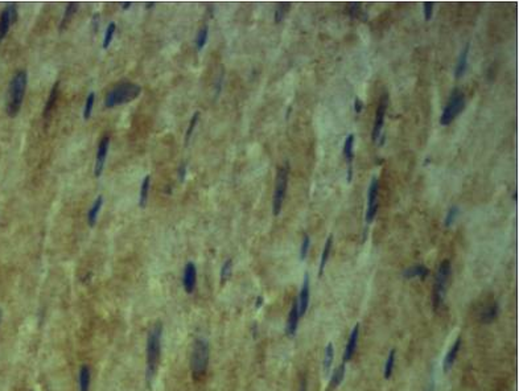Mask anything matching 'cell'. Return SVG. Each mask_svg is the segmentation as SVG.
<instances>
[{"label": "cell", "mask_w": 519, "mask_h": 391, "mask_svg": "<svg viewBox=\"0 0 519 391\" xmlns=\"http://www.w3.org/2000/svg\"><path fill=\"white\" fill-rule=\"evenodd\" d=\"M424 8V17H426V20L430 21L431 20V17H432V15H434V3H424L423 6Z\"/></svg>", "instance_id": "74e56055"}, {"label": "cell", "mask_w": 519, "mask_h": 391, "mask_svg": "<svg viewBox=\"0 0 519 391\" xmlns=\"http://www.w3.org/2000/svg\"><path fill=\"white\" fill-rule=\"evenodd\" d=\"M387 106H389V95L387 94H383V96L381 98L378 103V107H376V113H375V122H374V128H372V140L376 141L381 137V132H382L383 123H385V115H386Z\"/></svg>", "instance_id": "9c48e42d"}, {"label": "cell", "mask_w": 519, "mask_h": 391, "mask_svg": "<svg viewBox=\"0 0 519 391\" xmlns=\"http://www.w3.org/2000/svg\"><path fill=\"white\" fill-rule=\"evenodd\" d=\"M94 102H96V94L90 93L89 95H87V100H86V102H85V109H83V118H85L86 120L90 119V117H91Z\"/></svg>", "instance_id": "1f68e13d"}, {"label": "cell", "mask_w": 519, "mask_h": 391, "mask_svg": "<svg viewBox=\"0 0 519 391\" xmlns=\"http://www.w3.org/2000/svg\"><path fill=\"white\" fill-rule=\"evenodd\" d=\"M115 29H116L115 23H110L109 27L106 28V33H105V38H103V44H102V48L103 49H107L110 46V44H111V41H113V37H114V33H115Z\"/></svg>", "instance_id": "4dcf8cb0"}, {"label": "cell", "mask_w": 519, "mask_h": 391, "mask_svg": "<svg viewBox=\"0 0 519 391\" xmlns=\"http://www.w3.org/2000/svg\"><path fill=\"white\" fill-rule=\"evenodd\" d=\"M288 164L283 165L277 169L276 180H275V189H273V197H272V213L273 216H279L281 208H283L284 197L287 192L288 185Z\"/></svg>", "instance_id": "52a82bcc"}, {"label": "cell", "mask_w": 519, "mask_h": 391, "mask_svg": "<svg viewBox=\"0 0 519 391\" xmlns=\"http://www.w3.org/2000/svg\"><path fill=\"white\" fill-rule=\"evenodd\" d=\"M332 243H333V237L331 235V237L326 239V242H325V247H324V250H322L321 261H320V276L324 274L325 266H326V262H328V259H329V254H331Z\"/></svg>", "instance_id": "484cf974"}, {"label": "cell", "mask_w": 519, "mask_h": 391, "mask_svg": "<svg viewBox=\"0 0 519 391\" xmlns=\"http://www.w3.org/2000/svg\"><path fill=\"white\" fill-rule=\"evenodd\" d=\"M262 304H263V298H262V296H259V298L256 299L255 307L256 308H260V306H262Z\"/></svg>", "instance_id": "60d3db41"}, {"label": "cell", "mask_w": 519, "mask_h": 391, "mask_svg": "<svg viewBox=\"0 0 519 391\" xmlns=\"http://www.w3.org/2000/svg\"><path fill=\"white\" fill-rule=\"evenodd\" d=\"M378 193L379 182L376 177H372L367 192V209H366V222L371 223L378 212Z\"/></svg>", "instance_id": "ba28073f"}, {"label": "cell", "mask_w": 519, "mask_h": 391, "mask_svg": "<svg viewBox=\"0 0 519 391\" xmlns=\"http://www.w3.org/2000/svg\"><path fill=\"white\" fill-rule=\"evenodd\" d=\"M0 320H2V313H0Z\"/></svg>", "instance_id": "f6af8a7d"}, {"label": "cell", "mask_w": 519, "mask_h": 391, "mask_svg": "<svg viewBox=\"0 0 519 391\" xmlns=\"http://www.w3.org/2000/svg\"><path fill=\"white\" fill-rule=\"evenodd\" d=\"M16 19V6L15 4H8L7 7L4 8L3 12H2V15H0V41L7 36L11 24H14Z\"/></svg>", "instance_id": "30bf717a"}, {"label": "cell", "mask_w": 519, "mask_h": 391, "mask_svg": "<svg viewBox=\"0 0 519 391\" xmlns=\"http://www.w3.org/2000/svg\"><path fill=\"white\" fill-rule=\"evenodd\" d=\"M345 371H346V364H342L341 366L337 367L333 374H332V386L333 387H337L341 384V382L344 381V377H345Z\"/></svg>", "instance_id": "f546056e"}, {"label": "cell", "mask_w": 519, "mask_h": 391, "mask_svg": "<svg viewBox=\"0 0 519 391\" xmlns=\"http://www.w3.org/2000/svg\"><path fill=\"white\" fill-rule=\"evenodd\" d=\"M130 6H131V3H124V4H122V8H123V10H127V8L130 7Z\"/></svg>", "instance_id": "ee69618b"}, {"label": "cell", "mask_w": 519, "mask_h": 391, "mask_svg": "<svg viewBox=\"0 0 519 391\" xmlns=\"http://www.w3.org/2000/svg\"><path fill=\"white\" fill-rule=\"evenodd\" d=\"M344 156L348 163V182L352 181L353 176V158H354V135H348L344 144Z\"/></svg>", "instance_id": "5bb4252c"}, {"label": "cell", "mask_w": 519, "mask_h": 391, "mask_svg": "<svg viewBox=\"0 0 519 391\" xmlns=\"http://www.w3.org/2000/svg\"><path fill=\"white\" fill-rule=\"evenodd\" d=\"M77 6H78L77 3H69L68 6H66L65 14H64V17H62L61 23H60V27H58L60 32L65 31L66 29V27H68L70 20H72L73 16H74L75 11H77Z\"/></svg>", "instance_id": "cb8c5ba5"}, {"label": "cell", "mask_w": 519, "mask_h": 391, "mask_svg": "<svg viewBox=\"0 0 519 391\" xmlns=\"http://www.w3.org/2000/svg\"><path fill=\"white\" fill-rule=\"evenodd\" d=\"M359 340V324H355V326L353 328L350 336H349L348 344H346L345 352H344V364L349 362L352 360L353 356L355 353V349H357V345H358Z\"/></svg>", "instance_id": "4fadbf2b"}, {"label": "cell", "mask_w": 519, "mask_h": 391, "mask_svg": "<svg viewBox=\"0 0 519 391\" xmlns=\"http://www.w3.org/2000/svg\"><path fill=\"white\" fill-rule=\"evenodd\" d=\"M208 25H204V27L197 32V36H196V48H197V51H201V49L205 46L206 41H208Z\"/></svg>", "instance_id": "f1b7e54d"}, {"label": "cell", "mask_w": 519, "mask_h": 391, "mask_svg": "<svg viewBox=\"0 0 519 391\" xmlns=\"http://www.w3.org/2000/svg\"><path fill=\"white\" fill-rule=\"evenodd\" d=\"M161 338H163V325L160 323L155 324L147 336V369H146V379L148 383L156 375V370L160 364L161 358Z\"/></svg>", "instance_id": "6da1fadb"}, {"label": "cell", "mask_w": 519, "mask_h": 391, "mask_svg": "<svg viewBox=\"0 0 519 391\" xmlns=\"http://www.w3.org/2000/svg\"><path fill=\"white\" fill-rule=\"evenodd\" d=\"M58 89H60V81H57V82L53 85V87H52V90H51V93H49L48 101H46V105H45V109H44L45 119H48V117L51 115L52 110L55 109L56 103H57L58 94H60V90Z\"/></svg>", "instance_id": "d6986e66"}, {"label": "cell", "mask_w": 519, "mask_h": 391, "mask_svg": "<svg viewBox=\"0 0 519 391\" xmlns=\"http://www.w3.org/2000/svg\"><path fill=\"white\" fill-rule=\"evenodd\" d=\"M460 347H461V338H457L451 347V349L448 350L447 356H445L444 361H443V369H444V371L451 370V367L453 366L454 361L457 358L458 352H460Z\"/></svg>", "instance_id": "ac0fdd59"}, {"label": "cell", "mask_w": 519, "mask_h": 391, "mask_svg": "<svg viewBox=\"0 0 519 391\" xmlns=\"http://www.w3.org/2000/svg\"><path fill=\"white\" fill-rule=\"evenodd\" d=\"M109 147H110V137L103 136L99 141L98 145V151H97V159H96V168H94V175L96 177H101L102 175L103 169H105V163H106L107 154H109Z\"/></svg>", "instance_id": "8fae6325"}, {"label": "cell", "mask_w": 519, "mask_h": 391, "mask_svg": "<svg viewBox=\"0 0 519 391\" xmlns=\"http://www.w3.org/2000/svg\"><path fill=\"white\" fill-rule=\"evenodd\" d=\"M90 381H91V373H90V367L87 365H82L79 367V375H78V384L79 391H89Z\"/></svg>", "instance_id": "603a6c76"}, {"label": "cell", "mask_w": 519, "mask_h": 391, "mask_svg": "<svg viewBox=\"0 0 519 391\" xmlns=\"http://www.w3.org/2000/svg\"><path fill=\"white\" fill-rule=\"evenodd\" d=\"M150 184H151V176H146L141 181L140 186V199H139V205L140 208H146L148 200V193H150Z\"/></svg>", "instance_id": "d4e9b609"}, {"label": "cell", "mask_w": 519, "mask_h": 391, "mask_svg": "<svg viewBox=\"0 0 519 391\" xmlns=\"http://www.w3.org/2000/svg\"><path fill=\"white\" fill-rule=\"evenodd\" d=\"M185 176H186V164H181L180 169H178V177H180V181H184Z\"/></svg>", "instance_id": "f35d334b"}, {"label": "cell", "mask_w": 519, "mask_h": 391, "mask_svg": "<svg viewBox=\"0 0 519 391\" xmlns=\"http://www.w3.org/2000/svg\"><path fill=\"white\" fill-rule=\"evenodd\" d=\"M141 93V87L136 83H131V82H124L120 83V85L115 86L113 90H110L106 95V100H105V105L106 107L111 109V107H115L118 105H124V103H128L131 101L136 100L137 96L140 95Z\"/></svg>", "instance_id": "277c9868"}, {"label": "cell", "mask_w": 519, "mask_h": 391, "mask_svg": "<svg viewBox=\"0 0 519 391\" xmlns=\"http://www.w3.org/2000/svg\"><path fill=\"white\" fill-rule=\"evenodd\" d=\"M209 365V345L204 338H197L193 345L191 357V369L195 378H200L206 373Z\"/></svg>", "instance_id": "5b68a950"}, {"label": "cell", "mask_w": 519, "mask_h": 391, "mask_svg": "<svg viewBox=\"0 0 519 391\" xmlns=\"http://www.w3.org/2000/svg\"><path fill=\"white\" fill-rule=\"evenodd\" d=\"M198 117H200V114H198V113H195V115L192 117V120H191V123H189L188 131H186V134H185V139H186V141H188L189 139H191L192 134H193V131H195L196 124H197V122H198Z\"/></svg>", "instance_id": "8d00e7d4"}, {"label": "cell", "mask_w": 519, "mask_h": 391, "mask_svg": "<svg viewBox=\"0 0 519 391\" xmlns=\"http://www.w3.org/2000/svg\"><path fill=\"white\" fill-rule=\"evenodd\" d=\"M231 271H232V261L231 259H227V261L223 263L222 268H221V281H222V283H225V281L230 278Z\"/></svg>", "instance_id": "e575fe53"}, {"label": "cell", "mask_w": 519, "mask_h": 391, "mask_svg": "<svg viewBox=\"0 0 519 391\" xmlns=\"http://www.w3.org/2000/svg\"><path fill=\"white\" fill-rule=\"evenodd\" d=\"M300 391H305V379H303V382H301Z\"/></svg>", "instance_id": "7bdbcfd3"}, {"label": "cell", "mask_w": 519, "mask_h": 391, "mask_svg": "<svg viewBox=\"0 0 519 391\" xmlns=\"http://www.w3.org/2000/svg\"><path fill=\"white\" fill-rule=\"evenodd\" d=\"M457 216H458V208L457 206H452L451 209L448 210V213H447V217H445V220H444V226L451 227L452 225H453L454 221H456V218H457Z\"/></svg>", "instance_id": "836d02e7"}, {"label": "cell", "mask_w": 519, "mask_h": 391, "mask_svg": "<svg viewBox=\"0 0 519 391\" xmlns=\"http://www.w3.org/2000/svg\"><path fill=\"white\" fill-rule=\"evenodd\" d=\"M428 274H430V270H428L424 264H415L412 267L407 268L406 271H404L403 276L407 279H424Z\"/></svg>", "instance_id": "44dd1931"}, {"label": "cell", "mask_w": 519, "mask_h": 391, "mask_svg": "<svg viewBox=\"0 0 519 391\" xmlns=\"http://www.w3.org/2000/svg\"><path fill=\"white\" fill-rule=\"evenodd\" d=\"M498 316V303L492 302L488 303L485 307H482L481 312H480V320L484 324L493 323Z\"/></svg>", "instance_id": "e0dca14e"}, {"label": "cell", "mask_w": 519, "mask_h": 391, "mask_svg": "<svg viewBox=\"0 0 519 391\" xmlns=\"http://www.w3.org/2000/svg\"><path fill=\"white\" fill-rule=\"evenodd\" d=\"M28 83V74L25 70H19L16 72L10 82V87L7 91V105H6V111H7L8 117L15 118L19 114L24 101L25 90H27Z\"/></svg>", "instance_id": "7a4b0ae2"}, {"label": "cell", "mask_w": 519, "mask_h": 391, "mask_svg": "<svg viewBox=\"0 0 519 391\" xmlns=\"http://www.w3.org/2000/svg\"><path fill=\"white\" fill-rule=\"evenodd\" d=\"M395 349H393L389 353V357L386 360V365H385V371H383V375H385V379H389L393 375L394 366H395Z\"/></svg>", "instance_id": "83f0119b"}, {"label": "cell", "mask_w": 519, "mask_h": 391, "mask_svg": "<svg viewBox=\"0 0 519 391\" xmlns=\"http://www.w3.org/2000/svg\"><path fill=\"white\" fill-rule=\"evenodd\" d=\"M465 109V94L462 93L461 90H453V93L451 94L449 100H448L447 105H445L444 110L441 113L440 117V124L441 126H448L451 124L456 118L462 113V110Z\"/></svg>", "instance_id": "8992f818"}, {"label": "cell", "mask_w": 519, "mask_h": 391, "mask_svg": "<svg viewBox=\"0 0 519 391\" xmlns=\"http://www.w3.org/2000/svg\"><path fill=\"white\" fill-rule=\"evenodd\" d=\"M361 110H362V102L357 98V100H355V113H361Z\"/></svg>", "instance_id": "ab89813d"}, {"label": "cell", "mask_w": 519, "mask_h": 391, "mask_svg": "<svg viewBox=\"0 0 519 391\" xmlns=\"http://www.w3.org/2000/svg\"><path fill=\"white\" fill-rule=\"evenodd\" d=\"M300 312H299V304L297 300H295L292 304V308L290 311L287 320V326H286V333L290 337H294L297 332V326H299V320H300Z\"/></svg>", "instance_id": "9a60e30c"}, {"label": "cell", "mask_w": 519, "mask_h": 391, "mask_svg": "<svg viewBox=\"0 0 519 391\" xmlns=\"http://www.w3.org/2000/svg\"><path fill=\"white\" fill-rule=\"evenodd\" d=\"M468 56H469V45H466L464 49H462L461 55L458 57L457 65H456V69H454V77L456 78H461L464 76L465 70H466V66H468Z\"/></svg>", "instance_id": "7402d4cb"}, {"label": "cell", "mask_w": 519, "mask_h": 391, "mask_svg": "<svg viewBox=\"0 0 519 391\" xmlns=\"http://www.w3.org/2000/svg\"><path fill=\"white\" fill-rule=\"evenodd\" d=\"M197 283V270L193 262H188L185 264L184 276H182V285L186 294H193Z\"/></svg>", "instance_id": "7c38bea8"}, {"label": "cell", "mask_w": 519, "mask_h": 391, "mask_svg": "<svg viewBox=\"0 0 519 391\" xmlns=\"http://www.w3.org/2000/svg\"><path fill=\"white\" fill-rule=\"evenodd\" d=\"M288 7H290V4L288 3H280L279 6H277L276 11H275V15H273V20H275V23H276V24H279V23L283 20L284 16H286V14H287Z\"/></svg>", "instance_id": "d6a6232c"}, {"label": "cell", "mask_w": 519, "mask_h": 391, "mask_svg": "<svg viewBox=\"0 0 519 391\" xmlns=\"http://www.w3.org/2000/svg\"><path fill=\"white\" fill-rule=\"evenodd\" d=\"M333 358H335V347H333V344L329 343L328 345H326V348H325V353H324V370L328 373L329 370H331V367H332V364H333Z\"/></svg>", "instance_id": "4316f807"}, {"label": "cell", "mask_w": 519, "mask_h": 391, "mask_svg": "<svg viewBox=\"0 0 519 391\" xmlns=\"http://www.w3.org/2000/svg\"><path fill=\"white\" fill-rule=\"evenodd\" d=\"M452 274V266L449 261H443L439 266L435 276V287L432 292V304H434L435 311L443 307L445 300V295L448 291V284L451 280Z\"/></svg>", "instance_id": "3957f363"}, {"label": "cell", "mask_w": 519, "mask_h": 391, "mask_svg": "<svg viewBox=\"0 0 519 391\" xmlns=\"http://www.w3.org/2000/svg\"><path fill=\"white\" fill-rule=\"evenodd\" d=\"M434 387H435L434 382H431L430 386H428V388H427V391H434Z\"/></svg>", "instance_id": "b9f144b4"}, {"label": "cell", "mask_w": 519, "mask_h": 391, "mask_svg": "<svg viewBox=\"0 0 519 391\" xmlns=\"http://www.w3.org/2000/svg\"><path fill=\"white\" fill-rule=\"evenodd\" d=\"M102 205H103V197L102 196H98V197L96 199V201H94V204L91 205V208H90L89 213H87V222H89L90 227L96 226L97 220H98V216H99V212H101V209H102Z\"/></svg>", "instance_id": "ffe728a7"}, {"label": "cell", "mask_w": 519, "mask_h": 391, "mask_svg": "<svg viewBox=\"0 0 519 391\" xmlns=\"http://www.w3.org/2000/svg\"><path fill=\"white\" fill-rule=\"evenodd\" d=\"M309 275L305 274L304 281H303V287H301L300 295H299V299H297V304H299V312H300V316H304L305 312H307L308 306H309Z\"/></svg>", "instance_id": "2e32d148"}, {"label": "cell", "mask_w": 519, "mask_h": 391, "mask_svg": "<svg viewBox=\"0 0 519 391\" xmlns=\"http://www.w3.org/2000/svg\"><path fill=\"white\" fill-rule=\"evenodd\" d=\"M309 245H311V238H309V235H308V234H305L304 238H303V243H301V249H300L301 261H304L305 258H307L308 251H309Z\"/></svg>", "instance_id": "d590c367"}]
</instances>
